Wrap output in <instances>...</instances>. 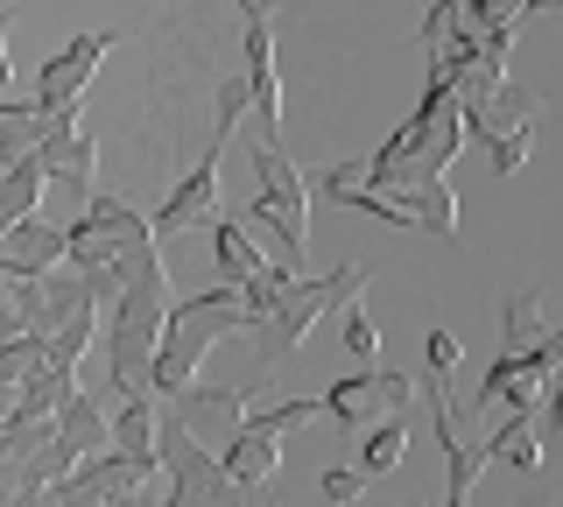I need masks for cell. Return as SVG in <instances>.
<instances>
[{
    "label": "cell",
    "instance_id": "cell-1",
    "mask_svg": "<svg viewBox=\"0 0 563 507\" xmlns=\"http://www.w3.org/2000/svg\"><path fill=\"white\" fill-rule=\"evenodd\" d=\"M366 289V268H339V275H296L289 289H282V304L268 310V318L254 324V339H261V366H275L282 353H296V345L317 331V318L324 310H339L352 304V296Z\"/></svg>",
    "mask_w": 563,
    "mask_h": 507
},
{
    "label": "cell",
    "instance_id": "cell-2",
    "mask_svg": "<svg viewBox=\"0 0 563 507\" xmlns=\"http://www.w3.org/2000/svg\"><path fill=\"white\" fill-rule=\"evenodd\" d=\"M148 247V212H134L128 198H85V212L64 225V261L70 268H99V261H120Z\"/></svg>",
    "mask_w": 563,
    "mask_h": 507
},
{
    "label": "cell",
    "instance_id": "cell-3",
    "mask_svg": "<svg viewBox=\"0 0 563 507\" xmlns=\"http://www.w3.org/2000/svg\"><path fill=\"white\" fill-rule=\"evenodd\" d=\"M219 163H225V142L211 134V148L184 169V184L169 190L163 205L148 212V240H176V233H198V225L219 212Z\"/></svg>",
    "mask_w": 563,
    "mask_h": 507
},
{
    "label": "cell",
    "instance_id": "cell-4",
    "mask_svg": "<svg viewBox=\"0 0 563 507\" xmlns=\"http://www.w3.org/2000/svg\"><path fill=\"white\" fill-rule=\"evenodd\" d=\"M120 36H113V29H85V36H70L64 49H49V57H43V71H35V107H43V113H57V107H78V99H85V85H92V71H99V57H106V49H113Z\"/></svg>",
    "mask_w": 563,
    "mask_h": 507
},
{
    "label": "cell",
    "instance_id": "cell-5",
    "mask_svg": "<svg viewBox=\"0 0 563 507\" xmlns=\"http://www.w3.org/2000/svg\"><path fill=\"white\" fill-rule=\"evenodd\" d=\"M163 331H184V339H198L205 353H211V345L233 339V331H254V310L240 304L233 283H219V289H205V296H184V304H169Z\"/></svg>",
    "mask_w": 563,
    "mask_h": 507
},
{
    "label": "cell",
    "instance_id": "cell-6",
    "mask_svg": "<svg viewBox=\"0 0 563 507\" xmlns=\"http://www.w3.org/2000/svg\"><path fill=\"white\" fill-rule=\"evenodd\" d=\"M169 416L184 423V437L190 444H205V451H219L225 437L240 430V416H246V388H176L169 395Z\"/></svg>",
    "mask_w": 563,
    "mask_h": 507
},
{
    "label": "cell",
    "instance_id": "cell-7",
    "mask_svg": "<svg viewBox=\"0 0 563 507\" xmlns=\"http://www.w3.org/2000/svg\"><path fill=\"white\" fill-rule=\"evenodd\" d=\"M35 163H43V177H92V163H99V142L85 134V99L78 107H57V113H43V134H35Z\"/></svg>",
    "mask_w": 563,
    "mask_h": 507
},
{
    "label": "cell",
    "instance_id": "cell-8",
    "mask_svg": "<svg viewBox=\"0 0 563 507\" xmlns=\"http://www.w3.org/2000/svg\"><path fill=\"white\" fill-rule=\"evenodd\" d=\"M64 261V225H49L43 212L0 225V275H43Z\"/></svg>",
    "mask_w": 563,
    "mask_h": 507
},
{
    "label": "cell",
    "instance_id": "cell-9",
    "mask_svg": "<svg viewBox=\"0 0 563 507\" xmlns=\"http://www.w3.org/2000/svg\"><path fill=\"white\" fill-rule=\"evenodd\" d=\"M120 395H70L57 416H49V444L64 451L70 465L92 459V451H106V409H113Z\"/></svg>",
    "mask_w": 563,
    "mask_h": 507
},
{
    "label": "cell",
    "instance_id": "cell-10",
    "mask_svg": "<svg viewBox=\"0 0 563 507\" xmlns=\"http://www.w3.org/2000/svg\"><path fill=\"white\" fill-rule=\"evenodd\" d=\"M219 472H225V486H268L275 472H282V437L240 423V430L219 444Z\"/></svg>",
    "mask_w": 563,
    "mask_h": 507
},
{
    "label": "cell",
    "instance_id": "cell-11",
    "mask_svg": "<svg viewBox=\"0 0 563 507\" xmlns=\"http://www.w3.org/2000/svg\"><path fill=\"white\" fill-rule=\"evenodd\" d=\"M395 198H401V212H409L416 233L451 240V247H457V190H451L444 177H416V184H401Z\"/></svg>",
    "mask_w": 563,
    "mask_h": 507
},
{
    "label": "cell",
    "instance_id": "cell-12",
    "mask_svg": "<svg viewBox=\"0 0 563 507\" xmlns=\"http://www.w3.org/2000/svg\"><path fill=\"white\" fill-rule=\"evenodd\" d=\"M205 233H211V268H219L225 283H246V275H254L261 261H268V254L254 247V233H246L240 219H225V205L205 219Z\"/></svg>",
    "mask_w": 563,
    "mask_h": 507
},
{
    "label": "cell",
    "instance_id": "cell-13",
    "mask_svg": "<svg viewBox=\"0 0 563 507\" xmlns=\"http://www.w3.org/2000/svg\"><path fill=\"white\" fill-rule=\"evenodd\" d=\"M401 459H409V416H374L360 430V472L374 480V472H395Z\"/></svg>",
    "mask_w": 563,
    "mask_h": 507
},
{
    "label": "cell",
    "instance_id": "cell-14",
    "mask_svg": "<svg viewBox=\"0 0 563 507\" xmlns=\"http://www.w3.org/2000/svg\"><path fill=\"white\" fill-rule=\"evenodd\" d=\"M550 331V310H542V289H515L500 304V353H521Z\"/></svg>",
    "mask_w": 563,
    "mask_h": 507
},
{
    "label": "cell",
    "instance_id": "cell-15",
    "mask_svg": "<svg viewBox=\"0 0 563 507\" xmlns=\"http://www.w3.org/2000/svg\"><path fill=\"white\" fill-rule=\"evenodd\" d=\"M317 409L339 416V430H366V423H374V381H366V366H352L345 381H331V395H317Z\"/></svg>",
    "mask_w": 563,
    "mask_h": 507
},
{
    "label": "cell",
    "instance_id": "cell-16",
    "mask_svg": "<svg viewBox=\"0 0 563 507\" xmlns=\"http://www.w3.org/2000/svg\"><path fill=\"white\" fill-rule=\"evenodd\" d=\"M35 134H43V107H35V99L0 92V169L22 163V155L35 148Z\"/></svg>",
    "mask_w": 563,
    "mask_h": 507
},
{
    "label": "cell",
    "instance_id": "cell-17",
    "mask_svg": "<svg viewBox=\"0 0 563 507\" xmlns=\"http://www.w3.org/2000/svg\"><path fill=\"white\" fill-rule=\"evenodd\" d=\"M35 205H43V163H35V155H22V163L0 169V225L29 219Z\"/></svg>",
    "mask_w": 563,
    "mask_h": 507
},
{
    "label": "cell",
    "instance_id": "cell-18",
    "mask_svg": "<svg viewBox=\"0 0 563 507\" xmlns=\"http://www.w3.org/2000/svg\"><path fill=\"white\" fill-rule=\"evenodd\" d=\"M310 416H324V409H317V395H289V401H268V409H246L240 423H246V430H268V437H282V430H303Z\"/></svg>",
    "mask_w": 563,
    "mask_h": 507
},
{
    "label": "cell",
    "instance_id": "cell-19",
    "mask_svg": "<svg viewBox=\"0 0 563 507\" xmlns=\"http://www.w3.org/2000/svg\"><path fill=\"white\" fill-rule=\"evenodd\" d=\"M85 198H92V177H43V205H35V212L49 225H70L85 212Z\"/></svg>",
    "mask_w": 563,
    "mask_h": 507
},
{
    "label": "cell",
    "instance_id": "cell-20",
    "mask_svg": "<svg viewBox=\"0 0 563 507\" xmlns=\"http://www.w3.org/2000/svg\"><path fill=\"white\" fill-rule=\"evenodd\" d=\"M366 381H374V416H409L416 409V381L395 374V366H366Z\"/></svg>",
    "mask_w": 563,
    "mask_h": 507
},
{
    "label": "cell",
    "instance_id": "cell-21",
    "mask_svg": "<svg viewBox=\"0 0 563 507\" xmlns=\"http://www.w3.org/2000/svg\"><path fill=\"white\" fill-rule=\"evenodd\" d=\"M528 142H536V128L486 134V163H493V177H521V169H528Z\"/></svg>",
    "mask_w": 563,
    "mask_h": 507
},
{
    "label": "cell",
    "instance_id": "cell-22",
    "mask_svg": "<svg viewBox=\"0 0 563 507\" xmlns=\"http://www.w3.org/2000/svg\"><path fill=\"white\" fill-rule=\"evenodd\" d=\"M366 486H374V480H366L360 465H324V472H317V494H324V507H352Z\"/></svg>",
    "mask_w": 563,
    "mask_h": 507
},
{
    "label": "cell",
    "instance_id": "cell-23",
    "mask_svg": "<svg viewBox=\"0 0 563 507\" xmlns=\"http://www.w3.org/2000/svg\"><path fill=\"white\" fill-rule=\"evenodd\" d=\"M345 360H352V366H374V360H380V324L366 318L360 304L345 310Z\"/></svg>",
    "mask_w": 563,
    "mask_h": 507
},
{
    "label": "cell",
    "instance_id": "cell-24",
    "mask_svg": "<svg viewBox=\"0 0 563 507\" xmlns=\"http://www.w3.org/2000/svg\"><path fill=\"white\" fill-rule=\"evenodd\" d=\"M240 120H246V78H225L219 85V107H211V134H219V142H233Z\"/></svg>",
    "mask_w": 563,
    "mask_h": 507
},
{
    "label": "cell",
    "instance_id": "cell-25",
    "mask_svg": "<svg viewBox=\"0 0 563 507\" xmlns=\"http://www.w3.org/2000/svg\"><path fill=\"white\" fill-rule=\"evenodd\" d=\"M422 360H430L437 381H451L457 366H465V339H457V331H430V339H422Z\"/></svg>",
    "mask_w": 563,
    "mask_h": 507
},
{
    "label": "cell",
    "instance_id": "cell-26",
    "mask_svg": "<svg viewBox=\"0 0 563 507\" xmlns=\"http://www.w3.org/2000/svg\"><path fill=\"white\" fill-rule=\"evenodd\" d=\"M352 184H366V163H331L324 177L310 184V198H339V190H352Z\"/></svg>",
    "mask_w": 563,
    "mask_h": 507
},
{
    "label": "cell",
    "instance_id": "cell-27",
    "mask_svg": "<svg viewBox=\"0 0 563 507\" xmlns=\"http://www.w3.org/2000/svg\"><path fill=\"white\" fill-rule=\"evenodd\" d=\"M8 29H14V8H0V92L14 85V64H8Z\"/></svg>",
    "mask_w": 563,
    "mask_h": 507
},
{
    "label": "cell",
    "instance_id": "cell-28",
    "mask_svg": "<svg viewBox=\"0 0 563 507\" xmlns=\"http://www.w3.org/2000/svg\"><path fill=\"white\" fill-rule=\"evenodd\" d=\"M246 22H282V0H233Z\"/></svg>",
    "mask_w": 563,
    "mask_h": 507
},
{
    "label": "cell",
    "instance_id": "cell-29",
    "mask_svg": "<svg viewBox=\"0 0 563 507\" xmlns=\"http://www.w3.org/2000/svg\"><path fill=\"white\" fill-rule=\"evenodd\" d=\"M521 507H550V500H542V494H528V500H521Z\"/></svg>",
    "mask_w": 563,
    "mask_h": 507
},
{
    "label": "cell",
    "instance_id": "cell-30",
    "mask_svg": "<svg viewBox=\"0 0 563 507\" xmlns=\"http://www.w3.org/2000/svg\"><path fill=\"white\" fill-rule=\"evenodd\" d=\"M444 507H472V500H451V494H444Z\"/></svg>",
    "mask_w": 563,
    "mask_h": 507
}]
</instances>
